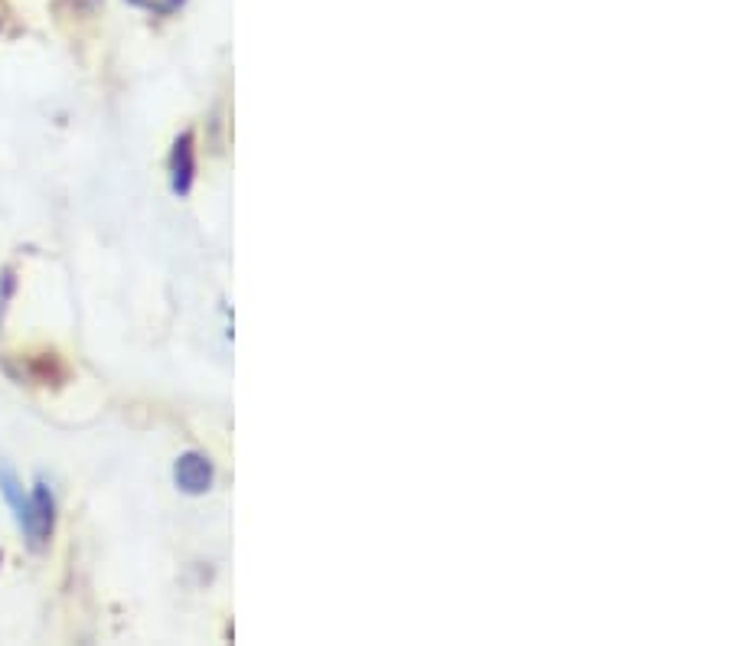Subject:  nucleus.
Here are the masks:
<instances>
[{
  "label": "nucleus",
  "mask_w": 734,
  "mask_h": 646,
  "mask_svg": "<svg viewBox=\"0 0 734 646\" xmlns=\"http://www.w3.org/2000/svg\"><path fill=\"white\" fill-rule=\"evenodd\" d=\"M20 533L26 536V546L33 552H42L56 533V497L46 477H36L29 500H26V513L20 520Z\"/></svg>",
  "instance_id": "obj_1"
},
{
  "label": "nucleus",
  "mask_w": 734,
  "mask_h": 646,
  "mask_svg": "<svg viewBox=\"0 0 734 646\" xmlns=\"http://www.w3.org/2000/svg\"><path fill=\"white\" fill-rule=\"evenodd\" d=\"M173 480H176V487H180L183 493L199 497V493H206V490L212 487L216 474H212V464H209V458H206V454L189 451V454H183V458L176 461V467H173Z\"/></svg>",
  "instance_id": "obj_2"
},
{
  "label": "nucleus",
  "mask_w": 734,
  "mask_h": 646,
  "mask_svg": "<svg viewBox=\"0 0 734 646\" xmlns=\"http://www.w3.org/2000/svg\"><path fill=\"white\" fill-rule=\"evenodd\" d=\"M196 180V147H193V134H180L173 150H170V190L176 196H186L193 190Z\"/></svg>",
  "instance_id": "obj_3"
},
{
  "label": "nucleus",
  "mask_w": 734,
  "mask_h": 646,
  "mask_svg": "<svg viewBox=\"0 0 734 646\" xmlns=\"http://www.w3.org/2000/svg\"><path fill=\"white\" fill-rule=\"evenodd\" d=\"M0 493H3V500L10 503L13 520H16V526H20V520H23V513H26V500H29V493L23 490L20 477H16L10 467H3V464H0Z\"/></svg>",
  "instance_id": "obj_4"
},
{
  "label": "nucleus",
  "mask_w": 734,
  "mask_h": 646,
  "mask_svg": "<svg viewBox=\"0 0 734 646\" xmlns=\"http://www.w3.org/2000/svg\"><path fill=\"white\" fill-rule=\"evenodd\" d=\"M127 3H134V7H140V10H150V13H157V16H167V13H173L183 0H127Z\"/></svg>",
  "instance_id": "obj_5"
},
{
  "label": "nucleus",
  "mask_w": 734,
  "mask_h": 646,
  "mask_svg": "<svg viewBox=\"0 0 734 646\" xmlns=\"http://www.w3.org/2000/svg\"><path fill=\"white\" fill-rule=\"evenodd\" d=\"M0 284H3V288H0V310H3V307H7V297H10V291H13V275L7 271V275L0 278Z\"/></svg>",
  "instance_id": "obj_6"
}]
</instances>
